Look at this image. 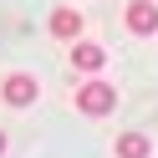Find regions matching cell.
I'll return each mask as SVG.
<instances>
[{"label":"cell","instance_id":"6da1fadb","mask_svg":"<svg viewBox=\"0 0 158 158\" xmlns=\"http://www.w3.org/2000/svg\"><path fill=\"white\" fill-rule=\"evenodd\" d=\"M112 107H117V87H112V82L87 77V82L77 87V112H87V117H107Z\"/></svg>","mask_w":158,"mask_h":158},{"label":"cell","instance_id":"7a4b0ae2","mask_svg":"<svg viewBox=\"0 0 158 158\" xmlns=\"http://www.w3.org/2000/svg\"><path fill=\"white\" fill-rule=\"evenodd\" d=\"M0 97L10 107H31L36 102V77H26V72H10L5 82H0Z\"/></svg>","mask_w":158,"mask_h":158},{"label":"cell","instance_id":"3957f363","mask_svg":"<svg viewBox=\"0 0 158 158\" xmlns=\"http://www.w3.org/2000/svg\"><path fill=\"white\" fill-rule=\"evenodd\" d=\"M72 66L77 72H87V77H97L107 66V46H97V41H77L72 46Z\"/></svg>","mask_w":158,"mask_h":158},{"label":"cell","instance_id":"277c9868","mask_svg":"<svg viewBox=\"0 0 158 158\" xmlns=\"http://www.w3.org/2000/svg\"><path fill=\"white\" fill-rule=\"evenodd\" d=\"M127 31L133 36H153L158 31V5L153 0H133L127 5Z\"/></svg>","mask_w":158,"mask_h":158},{"label":"cell","instance_id":"5b68a950","mask_svg":"<svg viewBox=\"0 0 158 158\" xmlns=\"http://www.w3.org/2000/svg\"><path fill=\"white\" fill-rule=\"evenodd\" d=\"M51 36L56 41H77V36H82V10H72V5L51 10Z\"/></svg>","mask_w":158,"mask_h":158},{"label":"cell","instance_id":"8992f818","mask_svg":"<svg viewBox=\"0 0 158 158\" xmlns=\"http://www.w3.org/2000/svg\"><path fill=\"white\" fill-rule=\"evenodd\" d=\"M117 158H153V138L148 133H123L117 138Z\"/></svg>","mask_w":158,"mask_h":158},{"label":"cell","instance_id":"52a82bcc","mask_svg":"<svg viewBox=\"0 0 158 158\" xmlns=\"http://www.w3.org/2000/svg\"><path fill=\"white\" fill-rule=\"evenodd\" d=\"M5 148H10V138H5V133H0V158H5Z\"/></svg>","mask_w":158,"mask_h":158}]
</instances>
